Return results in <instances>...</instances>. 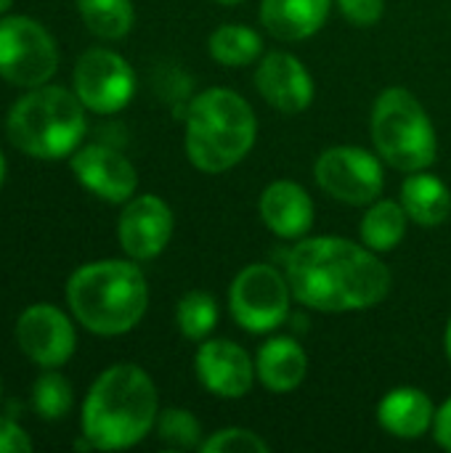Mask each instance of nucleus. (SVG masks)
<instances>
[{
    "instance_id": "f257e3e1",
    "label": "nucleus",
    "mask_w": 451,
    "mask_h": 453,
    "mask_svg": "<svg viewBox=\"0 0 451 453\" xmlns=\"http://www.w3.org/2000/svg\"><path fill=\"white\" fill-rule=\"evenodd\" d=\"M292 297L322 313H354L380 305L391 292V271L364 244L343 236L298 239L284 260Z\"/></svg>"
},
{
    "instance_id": "f03ea898",
    "label": "nucleus",
    "mask_w": 451,
    "mask_h": 453,
    "mask_svg": "<svg viewBox=\"0 0 451 453\" xmlns=\"http://www.w3.org/2000/svg\"><path fill=\"white\" fill-rule=\"evenodd\" d=\"M157 425V388L133 364L106 369L82 403V435L101 451L141 443Z\"/></svg>"
},
{
    "instance_id": "7ed1b4c3",
    "label": "nucleus",
    "mask_w": 451,
    "mask_h": 453,
    "mask_svg": "<svg viewBox=\"0 0 451 453\" xmlns=\"http://www.w3.org/2000/svg\"><path fill=\"white\" fill-rule=\"evenodd\" d=\"M258 117L245 96L231 88L202 90L186 111V157L202 173L237 167L255 146Z\"/></svg>"
},
{
    "instance_id": "20e7f679",
    "label": "nucleus",
    "mask_w": 451,
    "mask_h": 453,
    "mask_svg": "<svg viewBox=\"0 0 451 453\" xmlns=\"http://www.w3.org/2000/svg\"><path fill=\"white\" fill-rule=\"evenodd\" d=\"M66 300L74 319L88 332L117 337L130 332L144 319L149 287L136 263L98 260L72 273Z\"/></svg>"
},
{
    "instance_id": "39448f33",
    "label": "nucleus",
    "mask_w": 451,
    "mask_h": 453,
    "mask_svg": "<svg viewBox=\"0 0 451 453\" xmlns=\"http://www.w3.org/2000/svg\"><path fill=\"white\" fill-rule=\"evenodd\" d=\"M5 130L11 143L29 157H69L85 135V104L66 88L40 85L13 104Z\"/></svg>"
},
{
    "instance_id": "423d86ee",
    "label": "nucleus",
    "mask_w": 451,
    "mask_h": 453,
    "mask_svg": "<svg viewBox=\"0 0 451 453\" xmlns=\"http://www.w3.org/2000/svg\"><path fill=\"white\" fill-rule=\"evenodd\" d=\"M372 141L383 162L401 173L428 170L439 154V138L425 106L407 88H385L372 106Z\"/></svg>"
},
{
    "instance_id": "0eeeda50",
    "label": "nucleus",
    "mask_w": 451,
    "mask_h": 453,
    "mask_svg": "<svg viewBox=\"0 0 451 453\" xmlns=\"http://www.w3.org/2000/svg\"><path fill=\"white\" fill-rule=\"evenodd\" d=\"M292 289L287 273L268 263L242 268L229 287V311L234 321L250 334H268L290 316Z\"/></svg>"
},
{
    "instance_id": "6e6552de",
    "label": "nucleus",
    "mask_w": 451,
    "mask_h": 453,
    "mask_svg": "<svg viewBox=\"0 0 451 453\" xmlns=\"http://www.w3.org/2000/svg\"><path fill=\"white\" fill-rule=\"evenodd\" d=\"M58 66V50L43 24L27 16L0 21V77L19 88L45 85Z\"/></svg>"
},
{
    "instance_id": "1a4fd4ad",
    "label": "nucleus",
    "mask_w": 451,
    "mask_h": 453,
    "mask_svg": "<svg viewBox=\"0 0 451 453\" xmlns=\"http://www.w3.org/2000/svg\"><path fill=\"white\" fill-rule=\"evenodd\" d=\"M314 178L324 194L354 207L372 204L385 186L380 154L362 146H332L322 151L314 165Z\"/></svg>"
},
{
    "instance_id": "9d476101",
    "label": "nucleus",
    "mask_w": 451,
    "mask_h": 453,
    "mask_svg": "<svg viewBox=\"0 0 451 453\" xmlns=\"http://www.w3.org/2000/svg\"><path fill=\"white\" fill-rule=\"evenodd\" d=\"M74 93L85 109L96 114H114L125 109L136 93L133 66L106 48H90L77 58Z\"/></svg>"
},
{
    "instance_id": "9b49d317",
    "label": "nucleus",
    "mask_w": 451,
    "mask_h": 453,
    "mask_svg": "<svg viewBox=\"0 0 451 453\" xmlns=\"http://www.w3.org/2000/svg\"><path fill=\"white\" fill-rule=\"evenodd\" d=\"M255 88L263 101L282 114L306 111L316 93L308 66L287 50H268L260 56L255 69Z\"/></svg>"
},
{
    "instance_id": "f8f14e48",
    "label": "nucleus",
    "mask_w": 451,
    "mask_h": 453,
    "mask_svg": "<svg viewBox=\"0 0 451 453\" xmlns=\"http://www.w3.org/2000/svg\"><path fill=\"white\" fill-rule=\"evenodd\" d=\"M194 372L199 385L218 398H245L255 385V361L234 340H207L197 350Z\"/></svg>"
},
{
    "instance_id": "ddd939ff",
    "label": "nucleus",
    "mask_w": 451,
    "mask_h": 453,
    "mask_svg": "<svg viewBox=\"0 0 451 453\" xmlns=\"http://www.w3.org/2000/svg\"><path fill=\"white\" fill-rule=\"evenodd\" d=\"M117 236L130 260H154L170 244L173 210L154 194L136 196L120 215Z\"/></svg>"
},
{
    "instance_id": "4468645a",
    "label": "nucleus",
    "mask_w": 451,
    "mask_h": 453,
    "mask_svg": "<svg viewBox=\"0 0 451 453\" xmlns=\"http://www.w3.org/2000/svg\"><path fill=\"white\" fill-rule=\"evenodd\" d=\"M16 340L27 358L45 369L66 364L74 353V326L53 305H32L19 316Z\"/></svg>"
},
{
    "instance_id": "2eb2a0df",
    "label": "nucleus",
    "mask_w": 451,
    "mask_h": 453,
    "mask_svg": "<svg viewBox=\"0 0 451 453\" xmlns=\"http://www.w3.org/2000/svg\"><path fill=\"white\" fill-rule=\"evenodd\" d=\"M72 170L90 194L112 204L133 199L138 186L136 167L120 151L101 143L77 149L72 154Z\"/></svg>"
},
{
    "instance_id": "dca6fc26",
    "label": "nucleus",
    "mask_w": 451,
    "mask_h": 453,
    "mask_svg": "<svg viewBox=\"0 0 451 453\" xmlns=\"http://www.w3.org/2000/svg\"><path fill=\"white\" fill-rule=\"evenodd\" d=\"M260 220L279 239H303L314 226V199L295 180H274L258 202Z\"/></svg>"
},
{
    "instance_id": "f3484780",
    "label": "nucleus",
    "mask_w": 451,
    "mask_h": 453,
    "mask_svg": "<svg viewBox=\"0 0 451 453\" xmlns=\"http://www.w3.org/2000/svg\"><path fill=\"white\" fill-rule=\"evenodd\" d=\"M433 419L436 406L420 388H393L377 403V425L399 441L423 438L433 430Z\"/></svg>"
},
{
    "instance_id": "a211bd4d",
    "label": "nucleus",
    "mask_w": 451,
    "mask_h": 453,
    "mask_svg": "<svg viewBox=\"0 0 451 453\" xmlns=\"http://www.w3.org/2000/svg\"><path fill=\"white\" fill-rule=\"evenodd\" d=\"M332 3L335 0H263L260 24L268 35L284 42H298L324 27Z\"/></svg>"
},
{
    "instance_id": "6ab92c4d",
    "label": "nucleus",
    "mask_w": 451,
    "mask_h": 453,
    "mask_svg": "<svg viewBox=\"0 0 451 453\" xmlns=\"http://www.w3.org/2000/svg\"><path fill=\"white\" fill-rule=\"evenodd\" d=\"M308 356L292 337H271L255 356V374L268 393H292L303 385Z\"/></svg>"
},
{
    "instance_id": "aec40b11",
    "label": "nucleus",
    "mask_w": 451,
    "mask_h": 453,
    "mask_svg": "<svg viewBox=\"0 0 451 453\" xmlns=\"http://www.w3.org/2000/svg\"><path fill=\"white\" fill-rule=\"evenodd\" d=\"M401 204L409 220L433 228L441 226L451 215V191L439 175L417 170L409 173L401 183Z\"/></svg>"
},
{
    "instance_id": "412c9836",
    "label": "nucleus",
    "mask_w": 451,
    "mask_h": 453,
    "mask_svg": "<svg viewBox=\"0 0 451 453\" xmlns=\"http://www.w3.org/2000/svg\"><path fill=\"white\" fill-rule=\"evenodd\" d=\"M407 223H409V215H407L401 202L375 199L372 204H367V212H364L362 226H359L362 244L369 247L377 255L391 252L404 242Z\"/></svg>"
},
{
    "instance_id": "4be33fe9",
    "label": "nucleus",
    "mask_w": 451,
    "mask_h": 453,
    "mask_svg": "<svg viewBox=\"0 0 451 453\" xmlns=\"http://www.w3.org/2000/svg\"><path fill=\"white\" fill-rule=\"evenodd\" d=\"M207 50L223 66H250L266 53L263 37L247 24H221L207 40Z\"/></svg>"
},
{
    "instance_id": "5701e85b",
    "label": "nucleus",
    "mask_w": 451,
    "mask_h": 453,
    "mask_svg": "<svg viewBox=\"0 0 451 453\" xmlns=\"http://www.w3.org/2000/svg\"><path fill=\"white\" fill-rule=\"evenodd\" d=\"M88 29L104 40H120L133 29L136 13L130 0H77Z\"/></svg>"
},
{
    "instance_id": "b1692460",
    "label": "nucleus",
    "mask_w": 451,
    "mask_h": 453,
    "mask_svg": "<svg viewBox=\"0 0 451 453\" xmlns=\"http://www.w3.org/2000/svg\"><path fill=\"white\" fill-rule=\"evenodd\" d=\"M178 329L186 340H207L218 324V303L207 292H186L175 308Z\"/></svg>"
},
{
    "instance_id": "393cba45",
    "label": "nucleus",
    "mask_w": 451,
    "mask_h": 453,
    "mask_svg": "<svg viewBox=\"0 0 451 453\" xmlns=\"http://www.w3.org/2000/svg\"><path fill=\"white\" fill-rule=\"evenodd\" d=\"M159 441L170 449H199L202 446V425L186 409H165L157 417Z\"/></svg>"
},
{
    "instance_id": "a878e982",
    "label": "nucleus",
    "mask_w": 451,
    "mask_h": 453,
    "mask_svg": "<svg viewBox=\"0 0 451 453\" xmlns=\"http://www.w3.org/2000/svg\"><path fill=\"white\" fill-rule=\"evenodd\" d=\"M32 406L43 419L66 417L69 409H72V388H69V382L56 372H45L32 388Z\"/></svg>"
},
{
    "instance_id": "bb28decb",
    "label": "nucleus",
    "mask_w": 451,
    "mask_h": 453,
    "mask_svg": "<svg viewBox=\"0 0 451 453\" xmlns=\"http://www.w3.org/2000/svg\"><path fill=\"white\" fill-rule=\"evenodd\" d=\"M202 453H268L271 446L253 430L245 427H223L213 433L199 446Z\"/></svg>"
},
{
    "instance_id": "cd10ccee",
    "label": "nucleus",
    "mask_w": 451,
    "mask_h": 453,
    "mask_svg": "<svg viewBox=\"0 0 451 453\" xmlns=\"http://www.w3.org/2000/svg\"><path fill=\"white\" fill-rule=\"evenodd\" d=\"M340 13L356 27H372L385 13V0H335Z\"/></svg>"
},
{
    "instance_id": "c85d7f7f",
    "label": "nucleus",
    "mask_w": 451,
    "mask_h": 453,
    "mask_svg": "<svg viewBox=\"0 0 451 453\" xmlns=\"http://www.w3.org/2000/svg\"><path fill=\"white\" fill-rule=\"evenodd\" d=\"M32 451V441L27 433L13 425L11 419H0V453H27Z\"/></svg>"
},
{
    "instance_id": "c756f323",
    "label": "nucleus",
    "mask_w": 451,
    "mask_h": 453,
    "mask_svg": "<svg viewBox=\"0 0 451 453\" xmlns=\"http://www.w3.org/2000/svg\"><path fill=\"white\" fill-rule=\"evenodd\" d=\"M433 438L436 443L451 453V395L436 409V419H433Z\"/></svg>"
},
{
    "instance_id": "7c9ffc66",
    "label": "nucleus",
    "mask_w": 451,
    "mask_h": 453,
    "mask_svg": "<svg viewBox=\"0 0 451 453\" xmlns=\"http://www.w3.org/2000/svg\"><path fill=\"white\" fill-rule=\"evenodd\" d=\"M444 348H447V356H449L451 361V319L449 324H447V334H444Z\"/></svg>"
},
{
    "instance_id": "2f4dec72",
    "label": "nucleus",
    "mask_w": 451,
    "mask_h": 453,
    "mask_svg": "<svg viewBox=\"0 0 451 453\" xmlns=\"http://www.w3.org/2000/svg\"><path fill=\"white\" fill-rule=\"evenodd\" d=\"M3 178H5V159H3V154H0V186H3Z\"/></svg>"
},
{
    "instance_id": "473e14b6",
    "label": "nucleus",
    "mask_w": 451,
    "mask_h": 453,
    "mask_svg": "<svg viewBox=\"0 0 451 453\" xmlns=\"http://www.w3.org/2000/svg\"><path fill=\"white\" fill-rule=\"evenodd\" d=\"M11 3H13V0H0V13H3V11H5V8L11 5Z\"/></svg>"
},
{
    "instance_id": "72a5a7b5",
    "label": "nucleus",
    "mask_w": 451,
    "mask_h": 453,
    "mask_svg": "<svg viewBox=\"0 0 451 453\" xmlns=\"http://www.w3.org/2000/svg\"><path fill=\"white\" fill-rule=\"evenodd\" d=\"M215 3H223V5H234V3H242V0H215Z\"/></svg>"
}]
</instances>
